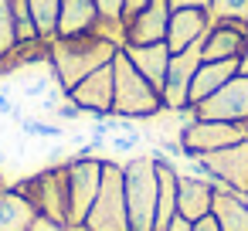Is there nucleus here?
Here are the masks:
<instances>
[{
  "label": "nucleus",
  "instance_id": "8",
  "mask_svg": "<svg viewBox=\"0 0 248 231\" xmlns=\"http://www.w3.org/2000/svg\"><path fill=\"white\" fill-rule=\"evenodd\" d=\"M194 173L211 177L214 184L231 187V190H238V194L248 197V139L231 143V146H224L217 153L197 156L194 160Z\"/></svg>",
  "mask_w": 248,
  "mask_h": 231
},
{
  "label": "nucleus",
  "instance_id": "27",
  "mask_svg": "<svg viewBox=\"0 0 248 231\" xmlns=\"http://www.w3.org/2000/svg\"><path fill=\"white\" fill-rule=\"evenodd\" d=\"M95 7H99V17H102V21H123L126 0H95ZM123 24H126V21H123Z\"/></svg>",
  "mask_w": 248,
  "mask_h": 231
},
{
  "label": "nucleus",
  "instance_id": "35",
  "mask_svg": "<svg viewBox=\"0 0 248 231\" xmlns=\"http://www.w3.org/2000/svg\"><path fill=\"white\" fill-rule=\"evenodd\" d=\"M0 163H4V150H0Z\"/></svg>",
  "mask_w": 248,
  "mask_h": 231
},
{
  "label": "nucleus",
  "instance_id": "21",
  "mask_svg": "<svg viewBox=\"0 0 248 231\" xmlns=\"http://www.w3.org/2000/svg\"><path fill=\"white\" fill-rule=\"evenodd\" d=\"M34 217H38V207L17 187H7L0 194V231H31Z\"/></svg>",
  "mask_w": 248,
  "mask_h": 231
},
{
  "label": "nucleus",
  "instance_id": "20",
  "mask_svg": "<svg viewBox=\"0 0 248 231\" xmlns=\"http://www.w3.org/2000/svg\"><path fill=\"white\" fill-rule=\"evenodd\" d=\"M99 24L95 0H62V17H58V38H78L92 34Z\"/></svg>",
  "mask_w": 248,
  "mask_h": 231
},
{
  "label": "nucleus",
  "instance_id": "6",
  "mask_svg": "<svg viewBox=\"0 0 248 231\" xmlns=\"http://www.w3.org/2000/svg\"><path fill=\"white\" fill-rule=\"evenodd\" d=\"M65 173H68V221L72 228L85 224L89 207L99 194L102 184V156H72L65 160Z\"/></svg>",
  "mask_w": 248,
  "mask_h": 231
},
{
  "label": "nucleus",
  "instance_id": "14",
  "mask_svg": "<svg viewBox=\"0 0 248 231\" xmlns=\"http://www.w3.org/2000/svg\"><path fill=\"white\" fill-rule=\"evenodd\" d=\"M245 48H248V28L245 24H211L204 41H201V58L204 62L241 58Z\"/></svg>",
  "mask_w": 248,
  "mask_h": 231
},
{
  "label": "nucleus",
  "instance_id": "10",
  "mask_svg": "<svg viewBox=\"0 0 248 231\" xmlns=\"http://www.w3.org/2000/svg\"><path fill=\"white\" fill-rule=\"evenodd\" d=\"M201 62H204V58H201V41L190 45V48H184V51H177V55H170L167 82H163V89H160L163 109L180 112V109L190 106V82H194V72L201 68Z\"/></svg>",
  "mask_w": 248,
  "mask_h": 231
},
{
  "label": "nucleus",
  "instance_id": "29",
  "mask_svg": "<svg viewBox=\"0 0 248 231\" xmlns=\"http://www.w3.org/2000/svg\"><path fill=\"white\" fill-rule=\"evenodd\" d=\"M167 4H170V11H207L211 7V0H167Z\"/></svg>",
  "mask_w": 248,
  "mask_h": 231
},
{
  "label": "nucleus",
  "instance_id": "22",
  "mask_svg": "<svg viewBox=\"0 0 248 231\" xmlns=\"http://www.w3.org/2000/svg\"><path fill=\"white\" fill-rule=\"evenodd\" d=\"M31 4V17L38 28L41 41H55L58 38V17H62V0H28Z\"/></svg>",
  "mask_w": 248,
  "mask_h": 231
},
{
  "label": "nucleus",
  "instance_id": "15",
  "mask_svg": "<svg viewBox=\"0 0 248 231\" xmlns=\"http://www.w3.org/2000/svg\"><path fill=\"white\" fill-rule=\"evenodd\" d=\"M207 28H211V17H207V11H190V7H187V11H170L167 48L177 55V51H184V48H190V45L204 41Z\"/></svg>",
  "mask_w": 248,
  "mask_h": 231
},
{
  "label": "nucleus",
  "instance_id": "25",
  "mask_svg": "<svg viewBox=\"0 0 248 231\" xmlns=\"http://www.w3.org/2000/svg\"><path fill=\"white\" fill-rule=\"evenodd\" d=\"M14 31H17V45L38 41V28L31 17V4L28 0H14Z\"/></svg>",
  "mask_w": 248,
  "mask_h": 231
},
{
  "label": "nucleus",
  "instance_id": "28",
  "mask_svg": "<svg viewBox=\"0 0 248 231\" xmlns=\"http://www.w3.org/2000/svg\"><path fill=\"white\" fill-rule=\"evenodd\" d=\"M31 231H75V228H72V224H65V221H55V217L38 214V217H34V224H31Z\"/></svg>",
  "mask_w": 248,
  "mask_h": 231
},
{
  "label": "nucleus",
  "instance_id": "32",
  "mask_svg": "<svg viewBox=\"0 0 248 231\" xmlns=\"http://www.w3.org/2000/svg\"><path fill=\"white\" fill-rule=\"evenodd\" d=\"M190 224H194V221H187V217H180V214H177V217H173L163 231H190Z\"/></svg>",
  "mask_w": 248,
  "mask_h": 231
},
{
  "label": "nucleus",
  "instance_id": "11",
  "mask_svg": "<svg viewBox=\"0 0 248 231\" xmlns=\"http://www.w3.org/2000/svg\"><path fill=\"white\" fill-rule=\"evenodd\" d=\"M112 62L95 68L92 75H85L75 89H68L65 95L82 109V116H92V119H109L112 116Z\"/></svg>",
  "mask_w": 248,
  "mask_h": 231
},
{
  "label": "nucleus",
  "instance_id": "34",
  "mask_svg": "<svg viewBox=\"0 0 248 231\" xmlns=\"http://www.w3.org/2000/svg\"><path fill=\"white\" fill-rule=\"evenodd\" d=\"M75 231H89V228H85V224H78V228H75Z\"/></svg>",
  "mask_w": 248,
  "mask_h": 231
},
{
  "label": "nucleus",
  "instance_id": "16",
  "mask_svg": "<svg viewBox=\"0 0 248 231\" xmlns=\"http://www.w3.org/2000/svg\"><path fill=\"white\" fill-rule=\"evenodd\" d=\"M123 51H126V58L136 65V72H140L150 85L163 89L167 68H170V55H173V51L167 48V41H156V45H126Z\"/></svg>",
  "mask_w": 248,
  "mask_h": 231
},
{
  "label": "nucleus",
  "instance_id": "9",
  "mask_svg": "<svg viewBox=\"0 0 248 231\" xmlns=\"http://www.w3.org/2000/svg\"><path fill=\"white\" fill-rule=\"evenodd\" d=\"M190 109H194V119H221V123H245L248 126V75L238 72L211 99H204L201 106H190Z\"/></svg>",
  "mask_w": 248,
  "mask_h": 231
},
{
  "label": "nucleus",
  "instance_id": "7",
  "mask_svg": "<svg viewBox=\"0 0 248 231\" xmlns=\"http://www.w3.org/2000/svg\"><path fill=\"white\" fill-rule=\"evenodd\" d=\"M180 146H184V156L187 160H197V156H207V153H217L231 143H241L245 139V123H221V119H190L180 126Z\"/></svg>",
  "mask_w": 248,
  "mask_h": 231
},
{
  "label": "nucleus",
  "instance_id": "18",
  "mask_svg": "<svg viewBox=\"0 0 248 231\" xmlns=\"http://www.w3.org/2000/svg\"><path fill=\"white\" fill-rule=\"evenodd\" d=\"M211 217L217 221L221 231H248V197L217 184L214 204H211Z\"/></svg>",
  "mask_w": 248,
  "mask_h": 231
},
{
  "label": "nucleus",
  "instance_id": "13",
  "mask_svg": "<svg viewBox=\"0 0 248 231\" xmlns=\"http://www.w3.org/2000/svg\"><path fill=\"white\" fill-rule=\"evenodd\" d=\"M167 28H170V4H167V0H153L150 7H143L136 17L126 21V45H156V41H167Z\"/></svg>",
  "mask_w": 248,
  "mask_h": 231
},
{
  "label": "nucleus",
  "instance_id": "26",
  "mask_svg": "<svg viewBox=\"0 0 248 231\" xmlns=\"http://www.w3.org/2000/svg\"><path fill=\"white\" fill-rule=\"evenodd\" d=\"M48 82H58L55 72H48V75H28V78H21V95L24 99H45L48 95Z\"/></svg>",
  "mask_w": 248,
  "mask_h": 231
},
{
  "label": "nucleus",
  "instance_id": "2",
  "mask_svg": "<svg viewBox=\"0 0 248 231\" xmlns=\"http://www.w3.org/2000/svg\"><path fill=\"white\" fill-rule=\"evenodd\" d=\"M112 116L119 119H133V123H143V119H156L163 112V95L156 85H150L136 65L126 58V51L119 48L116 58H112Z\"/></svg>",
  "mask_w": 248,
  "mask_h": 231
},
{
  "label": "nucleus",
  "instance_id": "31",
  "mask_svg": "<svg viewBox=\"0 0 248 231\" xmlns=\"http://www.w3.org/2000/svg\"><path fill=\"white\" fill-rule=\"evenodd\" d=\"M190 231H221V228H217V221H214V217L207 214V217L194 221V224H190Z\"/></svg>",
  "mask_w": 248,
  "mask_h": 231
},
{
  "label": "nucleus",
  "instance_id": "19",
  "mask_svg": "<svg viewBox=\"0 0 248 231\" xmlns=\"http://www.w3.org/2000/svg\"><path fill=\"white\" fill-rule=\"evenodd\" d=\"M153 160H156V177H160V197H156V221H153V231H163V228L177 217V180H180V170H177L167 156H160V153H153Z\"/></svg>",
  "mask_w": 248,
  "mask_h": 231
},
{
  "label": "nucleus",
  "instance_id": "3",
  "mask_svg": "<svg viewBox=\"0 0 248 231\" xmlns=\"http://www.w3.org/2000/svg\"><path fill=\"white\" fill-rule=\"evenodd\" d=\"M123 187H126V211H129V231H153L156 221V197H160V177L153 153L129 156L123 163Z\"/></svg>",
  "mask_w": 248,
  "mask_h": 231
},
{
  "label": "nucleus",
  "instance_id": "1",
  "mask_svg": "<svg viewBox=\"0 0 248 231\" xmlns=\"http://www.w3.org/2000/svg\"><path fill=\"white\" fill-rule=\"evenodd\" d=\"M119 45H112L102 34H78V38H55L51 41V72L58 78V89H75L85 75L109 65L116 58Z\"/></svg>",
  "mask_w": 248,
  "mask_h": 231
},
{
  "label": "nucleus",
  "instance_id": "4",
  "mask_svg": "<svg viewBox=\"0 0 248 231\" xmlns=\"http://www.w3.org/2000/svg\"><path fill=\"white\" fill-rule=\"evenodd\" d=\"M89 231H129L126 211V187H123V163L102 160V184L85 217Z\"/></svg>",
  "mask_w": 248,
  "mask_h": 231
},
{
  "label": "nucleus",
  "instance_id": "30",
  "mask_svg": "<svg viewBox=\"0 0 248 231\" xmlns=\"http://www.w3.org/2000/svg\"><path fill=\"white\" fill-rule=\"evenodd\" d=\"M153 0H126V7H123V21H129V17H136L143 7H150Z\"/></svg>",
  "mask_w": 248,
  "mask_h": 231
},
{
  "label": "nucleus",
  "instance_id": "12",
  "mask_svg": "<svg viewBox=\"0 0 248 231\" xmlns=\"http://www.w3.org/2000/svg\"><path fill=\"white\" fill-rule=\"evenodd\" d=\"M214 190H217V184L211 177L180 173V180H177V214L187 217V221L207 217L211 214V204H214Z\"/></svg>",
  "mask_w": 248,
  "mask_h": 231
},
{
  "label": "nucleus",
  "instance_id": "17",
  "mask_svg": "<svg viewBox=\"0 0 248 231\" xmlns=\"http://www.w3.org/2000/svg\"><path fill=\"white\" fill-rule=\"evenodd\" d=\"M241 72V58H224V62H201V68L194 72L190 82V106H201L204 99H211L224 82H231Z\"/></svg>",
  "mask_w": 248,
  "mask_h": 231
},
{
  "label": "nucleus",
  "instance_id": "23",
  "mask_svg": "<svg viewBox=\"0 0 248 231\" xmlns=\"http://www.w3.org/2000/svg\"><path fill=\"white\" fill-rule=\"evenodd\" d=\"M211 24H245L248 28V0H211Z\"/></svg>",
  "mask_w": 248,
  "mask_h": 231
},
{
  "label": "nucleus",
  "instance_id": "24",
  "mask_svg": "<svg viewBox=\"0 0 248 231\" xmlns=\"http://www.w3.org/2000/svg\"><path fill=\"white\" fill-rule=\"evenodd\" d=\"M17 48V31H14V0H0V58Z\"/></svg>",
  "mask_w": 248,
  "mask_h": 231
},
{
  "label": "nucleus",
  "instance_id": "36",
  "mask_svg": "<svg viewBox=\"0 0 248 231\" xmlns=\"http://www.w3.org/2000/svg\"><path fill=\"white\" fill-rule=\"evenodd\" d=\"M245 139H248V126H245Z\"/></svg>",
  "mask_w": 248,
  "mask_h": 231
},
{
  "label": "nucleus",
  "instance_id": "5",
  "mask_svg": "<svg viewBox=\"0 0 248 231\" xmlns=\"http://www.w3.org/2000/svg\"><path fill=\"white\" fill-rule=\"evenodd\" d=\"M14 187L38 207V214L72 224L68 221V173H65V163H51V167H45L31 177L17 180Z\"/></svg>",
  "mask_w": 248,
  "mask_h": 231
},
{
  "label": "nucleus",
  "instance_id": "33",
  "mask_svg": "<svg viewBox=\"0 0 248 231\" xmlns=\"http://www.w3.org/2000/svg\"><path fill=\"white\" fill-rule=\"evenodd\" d=\"M241 75H248V48H245V55H241Z\"/></svg>",
  "mask_w": 248,
  "mask_h": 231
}]
</instances>
